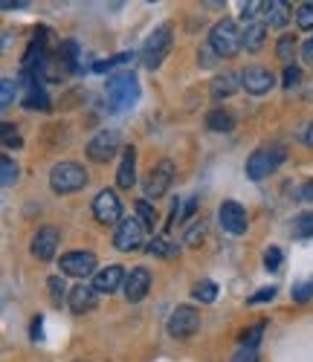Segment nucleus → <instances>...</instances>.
I'll return each instance as SVG.
<instances>
[{
    "instance_id": "obj_1",
    "label": "nucleus",
    "mask_w": 313,
    "mask_h": 362,
    "mask_svg": "<svg viewBox=\"0 0 313 362\" xmlns=\"http://www.w3.org/2000/svg\"><path fill=\"white\" fill-rule=\"evenodd\" d=\"M285 160H288V148L281 145V142H267V145L256 148L253 154L246 157L244 171H246L249 180H264L275 168H281V163H285Z\"/></svg>"
},
{
    "instance_id": "obj_2",
    "label": "nucleus",
    "mask_w": 313,
    "mask_h": 362,
    "mask_svg": "<svg viewBox=\"0 0 313 362\" xmlns=\"http://www.w3.org/2000/svg\"><path fill=\"white\" fill-rule=\"evenodd\" d=\"M105 93H108V102L113 110H128L140 99V78L134 73H116L108 78Z\"/></svg>"
},
{
    "instance_id": "obj_3",
    "label": "nucleus",
    "mask_w": 313,
    "mask_h": 362,
    "mask_svg": "<svg viewBox=\"0 0 313 362\" xmlns=\"http://www.w3.org/2000/svg\"><path fill=\"white\" fill-rule=\"evenodd\" d=\"M209 47L215 49L217 58H235L241 49H244V41H241V29L235 26V21L224 18L217 21L215 29L209 33Z\"/></svg>"
},
{
    "instance_id": "obj_4",
    "label": "nucleus",
    "mask_w": 313,
    "mask_h": 362,
    "mask_svg": "<svg viewBox=\"0 0 313 362\" xmlns=\"http://www.w3.org/2000/svg\"><path fill=\"white\" fill-rule=\"evenodd\" d=\"M171 44H174V29L171 23H160L154 29V33L148 35L145 47H142V62L148 70H156L163 62H166V55L171 52Z\"/></svg>"
},
{
    "instance_id": "obj_5",
    "label": "nucleus",
    "mask_w": 313,
    "mask_h": 362,
    "mask_svg": "<svg viewBox=\"0 0 313 362\" xmlns=\"http://www.w3.org/2000/svg\"><path fill=\"white\" fill-rule=\"evenodd\" d=\"M50 186L55 194H73L87 186V171L79 163H58L50 171Z\"/></svg>"
},
{
    "instance_id": "obj_6",
    "label": "nucleus",
    "mask_w": 313,
    "mask_h": 362,
    "mask_svg": "<svg viewBox=\"0 0 313 362\" xmlns=\"http://www.w3.org/2000/svg\"><path fill=\"white\" fill-rule=\"evenodd\" d=\"M200 330V313L192 305H177L174 313L169 316V334L174 339H189Z\"/></svg>"
},
{
    "instance_id": "obj_7",
    "label": "nucleus",
    "mask_w": 313,
    "mask_h": 362,
    "mask_svg": "<svg viewBox=\"0 0 313 362\" xmlns=\"http://www.w3.org/2000/svg\"><path fill=\"white\" fill-rule=\"evenodd\" d=\"M145 244V226L140 218H125L113 232V247L119 252H134Z\"/></svg>"
},
{
    "instance_id": "obj_8",
    "label": "nucleus",
    "mask_w": 313,
    "mask_h": 362,
    "mask_svg": "<svg viewBox=\"0 0 313 362\" xmlns=\"http://www.w3.org/2000/svg\"><path fill=\"white\" fill-rule=\"evenodd\" d=\"M93 215H96V221L102 226H119L125 218H122V203L116 197L113 189H102L96 197H93Z\"/></svg>"
},
{
    "instance_id": "obj_9",
    "label": "nucleus",
    "mask_w": 313,
    "mask_h": 362,
    "mask_svg": "<svg viewBox=\"0 0 313 362\" xmlns=\"http://www.w3.org/2000/svg\"><path fill=\"white\" fill-rule=\"evenodd\" d=\"M58 267H61V273L70 276V279H87L93 269H96V255L84 252V250H73V252L61 255Z\"/></svg>"
},
{
    "instance_id": "obj_10",
    "label": "nucleus",
    "mask_w": 313,
    "mask_h": 362,
    "mask_svg": "<svg viewBox=\"0 0 313 362\" xmlns=\"http://www.w3.org/2000/svg\"><path fill=\"white\" fill-rule=\"evenodd\" d=\"M171 180H174V163L171 160H160L154 165V171L148 174L145 180V197L148 200H156V197H163L171 186Z\"/></svg>"
},
{
    "instance_id": "obj_11",
    "label": "nucleus",
    "mask_w": 313,
    "mask_h": 362,
    "mask_svg": "<svg viewBox=\"0 0 313 362\" xmlns=\"http://www.w3.org/2000/svg\"><path fill=\"white\" fill-rule=\"evenodd\" d=\"M241 87L249 96H264L275 87V76L267 67H246L241 70Z\"/></svg>"
},
{
    "instance_id": "obj_12",
    "label": "nucleus",
    "mask_w": 313,
    "mask_h": 362,
    "mask_svg": "<svg viewBox=\"0 0 313 362\" xmlns=\"http://www.w3.org/2000/svg\"><path fill=\"white\" fill-rule=\"evenodd\" d=\"M119 151V134L116 131H99L87 142V157L93 163H108L113 160V154Z\"/></svg>"
},
{
    "instance_id": "obj_13",
    "label": "nucleus",
    "mask_w": 313,
    "mask_h": 362,
    "mask_svg": "<svg viewBox=\"0 0 313 362\" xmlns=\"http://www.w3.org/2000/svg\"><path fill=\"white\" fill-rule=\"evenodd\" d=\"M217 221H221V226L229 232V235H244L249 221H246V209L235 200H224L221 209H217Z\"/></svg>"
},
{
    "instance_id": "obj_14",
    "label": "nucleus",
    "mask_w": 313,
    "mask_h": 362,
    "mask_svg": "<svg viewBox=\"0 0 313 362\" xmlns=\"http://www.w3.org/2000/svg\"><path fill=\"white\" fill-rule=\"evenodd\" d=\"M58 240H61V232L55 226H41L35 232L33 247H29V250H33V255L38 261H52L55 258V250H58Z\"/></svg>"
},
{
    "instance_id": "obj_15",
    "label": "nucleus",
    "mask_w": 313,
    "mask_h": 362,
    "mask_svg": "<svg viewBox=\"0 0 313 362\" xmlns=\"http://www.w3.org/2000/svg\"><path fill=\"white\" fill-rule=\"evenodd\" d=\"M151 290V273L145 267H134L128 281H125V298L131 301V305H137V301H142Z\"/></svg>"
},
{
    "instance_id": "obj_16",
    "label": "nucleus",
    "mask_w": 313,
    "mask_h": 362,
    "mask_svg": "<svg viewBox=\"0 0 313 362\" xmlns=\"http://www.w3.org/2000/svg\"><path fill=\"white\" fill-rule=\"evenodd\" d=\"M125 281H128V273H125L122 267H108L102 269V273H96V279H93V287H96V293H116V290H125Z\"/></svg>"
},
{
    "instance_id": "obj_17",
    "label": "nucleus",
    "mask_w": 313,
    "mask_h": 362,
    "mask_svg": "<svg viewBox=\"0 0 313 362\" xmlns=\"http://www.w3.org/2000/svg\"><path fill=\"white\" fill-rule=\"evenodd\" d=\"M241 87V73H232V70H224V73H217L215 78H212V84H209V96L215 99V102H224V99H229L235 90Z\"/></svg>"
},
{
    "instance_id": "obj_18",
    "label": "nucleus",
    "mask_w": 313,
    "mask_h": 362,
    "mask_svg": "<svg viewBox=\"0 0 313 362\" xmlns=\"http://www.w3.org/2000/svg\"><path fill=\"white\" fill-rule=\"evenodd\" d=\"M116 183H119V189H134V183H137V151H134V145H125V151H122V163H119V171H116Z\"/></svg>"
},
{
    "instance_id": "obj_19",
    "label": "nucleus",
    "mask_w": 313,
    "mask_h": 362,
    "mask_svg": "<svg viewBox=\"0 0 313 362\" xmlns=\"http://www.w3.org/2000/svg\"><path fill=\"white\" fill-rule=\"evenodd\" d=\"M96 298H99V293H96V287H93V284H76L70 290L67 305H70L73 313H87V310L96 308Z\"/></svg>"
},
{
    "instance_id": "obj_20",
    "label": "nucleus",
    "mask_w": 313,
    "mask_h": 362,
    "mask_svg": "<svg viewBox=\"0 0 313 362\" xmlns=\"http://www.w3.org/2000/svg\"><path fill=\"white\" fill-rule=\"evenodd\" d=\"M26 81V93H23V107L26 110H50V96L47 90L33 78V76H21Z\"/></svg>"
},
{
    "instance_id": "obj_21",
    "label": "nucleus",
    "mask_w": 313,
    "mask_h": 362,
    "mask_svg": "<svg viewBox=\"0 0 313 362\" xmlns=\"http://www.w3.org/2000/svg\"><path fill=\"white\" fill-rule=\"evenodd\" d=\"M261 15H264V23H267V26L285 29L288 21H290V4H285V0H267Z\"/></svg>"
},
{
    "instance_id": "obj_22",
    "label": "nucleus",
    "mask_w": 313,
    "mask_h": 362,
    "mask_svg": "<svg viewBox=\"0 0 313 362\" xmlns=\"http://www.w3.org/2000/svg\"><path fill=\"white\" fill-rule=\"evenodd\" d=\"M264 38H267V23L264 21H253L241 29V41H244V49L246 52H258L264 47Z\"/></svg>"
},
{
    "instance_id": "obj_23",
    "label": "nucleus",
    "mask_w": 313,
    "mask_h": 362,
    "mask_svg": "<svg viewBox=\"0 0 313 362\" xmlns=\"http://www.w3.org/2000/svg\"><path fill=\"white\" fill-rule=\"evenodd\" d=\"M206 128L215 131V134H229L235 128V116L224 107H215V110L206 113Z\"/></svg>"
},
{
    "instance_id": "obj_24",
    "label": "nucleus",
    "mask_w": 313,
    "mask_h": 362,
    "mask_svg": "<svg viewBox=\"0 0 313 362\" xmlns=\"http://www.w3.org/2000/svg\"><path fill=\"white\" fill-rule=\"evenodd\" d=\"M18 177H21V165L9 154H4V160H0V186L12 189L18 183Z\"/></svg>"
},
{
    "instance_id": "obj_25",
    "label": "nucleus",
    "mask_w": 313,
    "mask_h": 362,
    "mask_svg": "<svg viewBox=\"0 0 313 362\" xmlns=\"http://www.w3.org/2000/svg\"><path fill=\"white\" fill-rule=\"evenodd\" d=\"M145 250H148V255H156V258H171V255H177V247L171 244L166 235L151 238L148 244H145Z\"/></svg>"
},
{
    "instance_id": "obj_26",
    "label": "nucleus",
    "mask_w": 313,
    "mask_h": 362,
    "mask_svg": "<svg viewBox=\"0 0 313 362\" xmlns=\"http://www.w3.org/2000/svg\"><path fill=\"white\" fill-rule=\"evenodd\" d=\"M296 49H299V41H296V35H281L278 41H275V55L285 62L288 67L293 64V58H296Z\"/></svg>"
},
{
    "instance_id": "obj_27",
    "label": "nucleus",
    "mask_w": 313,
    "mask_h": 362,
    "mask_svg": "<svg viewBox=\"0 0 313 362\" xmlns=\"http://www.w3.org/2000/svg\"><path fill=\"white\" fill-rule=\"evenodd\" d=\"M290 232H293L296 240H310V238H313V212H302V215H296Z\"/></svg>"
},
{
    "instance_id": "obj_28",
    "label": "nucleus",
    "mask_w": 313,
    "mask_h": 362,
    "mask_svg": "<svg viewBox=\"0 0 313 362\" xmlns=\"http://www.w3.org/2000/svg\"><path fill=\"white\" fill-rule=\"evenodd\" d=\"M128 62H134V52H119V55L105 58V62H93L90 70L93 73H110L113 67H122V64H128Z\"/></svg>"
},
{
    "instance_id": "obj_29",
    "label": "nucleus",
    "mask_w": 313,
    "mask_h": 362,
    "mask_svg": "<svg viewBox=\"0 0 313 362\" xmlns=\"http://www.w3.org/2000/svg\"><path fill=\"white\" fill-rule=\"evenodd\" d=\"M192 298H195V301H200V305H212V301L217 298V284H215V281H209V279L198 281V284L192 287Z\"/></svg>"
},
{
    "instance_id": "obj_30",
    "label": "nucleus",
    "mask_w": 313,
    "mask_h": 362,
    "mask_svg": "<svg viewBox=\"0 0 313 362\" xmlns=\"http://www.w3.org/2000/svg\"><path fill=\"white\" fill-rule=\"evenodd\" d=\"M15 96H18V78H4V81H0V107H9L12 102H15Z\"/></svg>"
},
{
    "instance_id": "obj_31",
    "label": "nucleus",
    "mask_w": 313,
    "mask_h": 362,
    "mask_svg": "<svg viewBox=\"0 0 313 362\" xmlns=\"http://www.w3.org/2000/svg\"><path fill=\"white\" fill-rule=\"evenodd\" d=\"M137 215H140V221H142V226L145 229H154L156 226V209L148 203V200H137Z\"/></svg>"
},
{
    "instance_id": "obj_32",
    "label": "nucleus",
    "mask_w": 313,
    "mask_h": 362,
    "mask_svg": "<svg viewBox=\"0 0 313 362\" xmlns=\"http://www.w3.org/2000/svg\"><path fill=\"white\" fill-rule=\"evenodd\" d=\"M0 145H4V148H21V145H23V139H21V134L12 128V122L0 125Z\"/></svg>"
},
{
    "instance_id": "obj_33",
    "label": "nucleus",
    "mask_w": 313,
    "mask_h": 362,
    "mask_svg": "<svg viewBox=\"0 0 313 362\" xmlns=\"http://www.w3.org/2000/svg\"><path fill=\"white\" fill-rule=\"evenodd\" d=\"M296 26L299 29H313V0H307V4H302L296 9Z\"/></svg>"
},
{
    "instance_id": "obj_34",
    "label": "nucleus",
    "mask_w": 313,
    "mask_h": 362,
    "mask_svg": "<svg viewBox=\"0 0 313 362\" xmlns=\"http://www.w3.org/2000/svg\"><path fill=\"white\" fill-rule=\"evenodd\" d=\"M281 261H285V252H281L278 247H270V250L264 252V267L270 269V273H278V269H281Z\"/></svg>"
},
{
    "instance_id": "obj_35",
    "label": "nucleus",
    "mask_w": 313,
    "mask_h": 362,
    "mask_svg": "<svg viewBox=\"0 0 313 362\" xmlns=\"http://www.w3.org/2000/svg\"><path fill=\"white\" fill-rule=\"evenodd\" d=\"M47 284H50V296H52L55 305H61V301H64V298H70V293L64 290V281H61V276H52Z\"/></svg>"
},
{
    "instance_id": "obj_36",
    "label": "nucleus",
    "mask_w": 313,
    "mask_h": 362,
    "mask_svg": "<svg viewBox=\"0 0 313 362\" xmlns=\"http://www.w3.org/2000/svg\"><path fill=\"white\" fill-rule=\"evenodd\" d=\"M203 235H206V223L198 221L192 229H186V247H198L200 240H203Z\"/></svg>"
},
{
    "instance_id": "obj_37",
    "label": "nucleus",
    "mask_w": 313,
    "mask_h": 362,
    "mask_svg": "<svg viewBox=\"0 0 313 362\" xmlns=\"http://www.w3.org/2000/svg\"><path fill=\"white\" fill-rule=\"evenodd\" d=\"M310 296H313V279L293 284V301H310Z\"/></svg>"
},
{
    "instance_id": "obj_38",
    "label": "nucleus",
    "mask_w": 313,
    "mask_h": 362,
    "mask_svg": "<svg viewBox=\"0 0 313 362\" xmlns=\"http://www.w3.org/2000/svg\"><path fill=\"white\" fill-rule=\"evenodd\" d=\"M261 12H264V4H256V0H253V4H244V6H241V21H244V23H253Z\"/></svg>"
},
{
    "instance_id": "obj_39",
    "label": "nucleus",
    "mask_w": 313,
    "mask_h": 362,
    "mask_svg": "<svg viewBox=\"0 0 313 362\" xmlns=\"http://www.w3.org/2000/svg\"><path fill=\"white\" fill-rule=\"evenodd\" d=\"M232 362H258V348L256 345H241L238 354L232 356Z\"/></svg>"
},
{
    "instance_id": "obj_40",
    "label": "nucleus",
    "mask_w": 313,
    "mask_h": 362,
    "mask_svg": "<svg viewBox=\"0 0 313 362\" xmlns=\"http://www.w3.org/2000/svg\"><path fill=\"white\" fill-rule=\"evenodd\" d=\"M261 334H264V322H261V325H256V327H249L246 334H244V339H241V345H256V348H258Z\"/></svg>"
},
{
    "instance_id": "obj_41",
    "label": "nucleus",
    "mask_w": 313,
    "mask_h": 362,
    "mask_svg": "<svg viewBox=\"0 0 313 362\" xmlns=\"http://www.w3.org/2000/svg\"><path fill=\"white\" fill-rule=\"evenodd\" d=\"M299 81H302V70H299L296 64L285 67V90H293V87H296Z\"/></svg>"
},
{
    "instance_id": "obj_42",
    "label": "nucleus",
    "mask_w": 313,
    "mask_h": 362,
    "mask_svg": "<svg viewBox=\"0 0 313 362\" xmlns=\"http://www.w3.org/2000/svg\"><path fill=\"white\" fill-rule=\"evenodd\" d=\"M270 298H275V287H264V290L253 293L249 296V305H258V301H270Z\"/></svg>"
},
{
    "instance_id": "obj_43",
    "label": "nucleus",
    "mask_w": 313,
    "mask_h": 362,
    "mask_svg": "<svg viewBox=\"0 0 313 362\" xmlns=\"http://www.w3.org/2000/svg\"><path fill=\"white\" fill-rule=\"evenodd\" d=\"M299 200H307V203H313V180H307V183L299 189Z\"/></svg>"
},
{
    "instance_id": "obj_44",
    "label": "nucleus",
    "mask_w": 313,
    "mask_h": 362,
    "mask_svg": "<svg viewBox=\"0 0 313 362\" xmlns=\"http://www.w3.org/2000/svg\"><path fill=\"white\" fill-rule=\"evenodd\" d=\"M299 136H302V142H305L307 148H313V122H307V125L302 128V134H299Z\"/></svg>"
},
{
    "instance_id": "obj_45",
    "label": "nucleus",
    "mask_w": 313,
    "mask_h": 362,
    "mask_svg": "<svg viewBox=\"0 0 313 362\" xmlns=\"http://www.w3.org/2000/svg\"><path fill=\"white\" fill-rule=\"evenodd\" d=\"M302 58H305V62H313V35L302 44Z\"/></svg>"
},
{
    "instance_id": "obj_46",
    "label": "nucleus",
    "mask_w": 313,
    "mask_h": 362,
    "mask_svg": "<svg viewBox=\"0 0 313 362\" xmlns=\"http://www.w3.org/2000/svg\"><path fill=\"white\" fill-rule=\"evenodd\" d=\"M0 6H4V9H23L26 0H0Z\"/></svg>"
},
{
    "instance_id": "obj_47",
    "label": "nucleus",
    "mask_w": 313,
    "mask_h": 362,
    "mask_svg": "<svg viewBox=\"0 0 313 362\" xmlns=\"http://www.w3.org/2000/svg\"><path fill=\"white\" fill-rule=\"evenodd\" d=\"M41 325H44V319L38 316V319L33 322V339H41Z\"/></svg>"
},
{
    "instance_id": "obj_48",
    "label": "nucleus",
    "mask_w": 313,
    "mask_h": 362,
    "mask_svg": "<svg viewBox=\"0 0 313 362\" xmlns=\"http://www.w3.org/2000/svg\"><path fill=\"white\" fill-rule=\"evenodd\" d=\"M192 215H195V200H189V203H186V212H183L180 218H183V221H189Z\"/></svg>"
}]
</instances>
